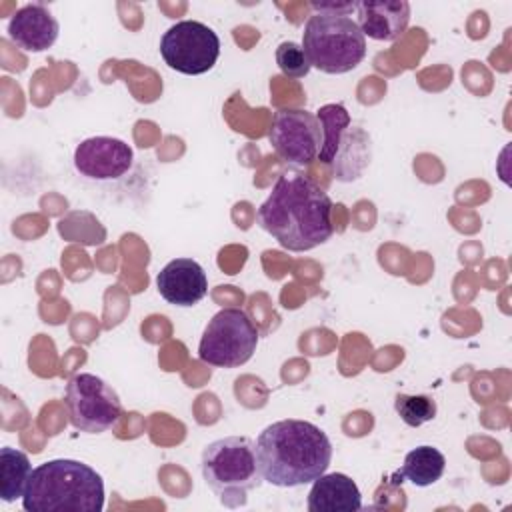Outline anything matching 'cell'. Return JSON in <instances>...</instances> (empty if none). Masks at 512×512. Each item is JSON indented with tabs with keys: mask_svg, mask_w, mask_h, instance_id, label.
Listing matches in <instances>:
<instances>
[{
	"mask_svg": "<svg viewBox=\"0 0 512 512\" xmlns=\"http://www.w3.org/2000/svg\"><path fill=\"white\" fill-rule=\"evenodd\" d=\"M394 408L404 424L418 428L436 416V402L424 394H398L394 400Z\"/></svg>",
	"mask_w": 512,
	"mask_h": 512,
	"instance_id": "obj_18",
	"label": "cell"
},
{
	"mask_svg": "<svg viewBox=\"0 0 512 512\" xmlns=\"http://www.w3.org/2000/svg\"><path fill=\"white\" fill-rule=\"evenodd\" d=\"M258 346V328L240 308H222L206 324L198 356L216 368H238L246 364Z\"/></svg>",
	"mask_w": 512,
	"mask_h": 512,
	"instance_id": "obj_6",
	"label": "cell"
},
{
	"mask_svg": "<svg viewBox=\"0 0 512 512\" xmlns=\"http://www.w3.org/2000/svg\"><path fill=\"white\" fill-rule=\"evenodd\" d=\"M60 26L44 4H26L8 22V38L24 52H44L58 38Z\"/></svg>",
	"mask_w": 512,
	"mask_h": 512,
	"instance_id": "obj_12",
	"label": "cell"
},
{
	"mask_svg": "<svg viewBox=\"0 0 512 512\" xmlns=\"http://www.w3.org/2000/svg\"><path fill=\"white\" fill-rule=\"evenodd\" d=\"M446 458L434 446H416L404 456V464L400 468V476L410 480L414 486H432L444 474Z\"/></svg>",
	"mask_w": 512,
	"mask_h": 512,
	"instance_id": "obj_15",
	"label": "cell"
},
{
	"mask_svg": "<svg viewBox=\"0 0 512 512\" xmlns=\"http://www.w3.org/2000/svg\"><path fill=\"white\" fill-rule=\"evenodd\" d=\"M316 118L322 128V144H320L318 160L324 164H332L340 148L342 136L350 126V114L342 104H324L318 108Z\"/></svg>",
	"mask_w": 512,
	"mask_h": 512,
	"instance_id": "obj_17",
	"label": "cell"
},
{
	"mask_svg": "<svg viewBox=\"0 0 512 512\" xmlns=\"http://www.w3.org/2000/svg\"><path fill=\"white\" fill-rule=\"evenodd\" d=\"M64 402L70 424L88 434H100L114 428L122 416V404L116 390L88 372L70 378Z\"/></svg>",
	"mask_w": 512,
	"mask_h": 512,
	"instance_id": "obj_7",
	"label": "cell"
},
{
	"mask_svg": "<svg viewBox=\"0 0 512 512\" xmlns=\"http://www.w3.org/2000/svg\"><path fill=\"white\" fill-rule=\"evenodd\" d=\"M132 148L112 136H92L74 150L76 170L92 180H116L132 168Z\"/></svg>",
	"mask_w": 512,
	"mask_h": 512,
	"instance_id": "obj_10",
	"label": "cell"
},
{
	"mask_svg": "<svg viewBox=\"0 0 512 512\" xmlns=\"http://www.w3.org/2000/svg\"><path fill=\"white\" fill-rule=\"evenodd\" d=\"M330 216L332 200L324 188L294 170L278 176L256 212L260 228L290 252H306L324 244L334 232Z\"/></svg>",
	"mask_w": 512,
	"mask_h": 512,
	"instance_id": "obj_1",
	"label": "cell"
},
{
	"mask_svg": "<svg viewBox=\"0 0 512 512\" xmlns=\"http://www.w3.org/2000/svg\"><path fill=\"white\" fill-rule=\"evenodd\" d=\"M358 28L364 38L378 42L398 40L410 22V4L406 0H364L356 4Z\"/></svg>",
	"mask_w": 512,
	"mask_h": 512,
	"instance_id": "obj_13",
	"label": "cell"
},
{
	"mask_svg": "<svg viewBox=\"0 0 512 512\" xmlns=\"http://www.w3.org/2000/svg\"><path fill=\"white\" fill-rule=\"evenodd\" d=\"M304 54L324 74H346L366 56V38L358 24L344 14L316 12L302 32Z\"/></svg>",
	"mask_w": 512,
	"mask_h": 512,
	"instance_id": "obj_5",
	"label": "cell"
},
{
	"mask_svg": "<svg viewBox=\"0 0 512 512\" xmlns=\"http://www.w3.org/2000/svg\"><path fill=\"white\" fill-rule=\"evenodd\" d=\"M156 286L168 304L190 308L206 296L208 278L196 260L174 258L158 272Z\"/></svg>",
	"mask_w": 512,
	"mask_h": 512,
	"instance_id": "obj_11",
	"label": "cell"
},
{
	"mask_svg": "<svg viewBox=\"0 0 512 512\" xmlns=\"http://www.w3.org/2000/svg\"><path fill=\"white\" fill-rule=\"evenodd\" d=\"M268 140L284 162L306 166L318 158L322 128L316 114L300 108H284L274 114Z\"/></svg>",
	"mask_w": 512,
	"mask_h": 512,
	"instance_id": "obj_9",
	"label": "cell"
},
{
	"mask_svg": "<svg viewBox=\"0 0 512 512\" xmlns=\"http://www.w3.org/2000/svg\"><path fill=\"white\" fill-rule=\"evenodd\" d=\"M160 56L172 70L198 76L214 68L220 56V38L198 20H180L162 34Z\"/></svg>",
	"mask_w": 512,
	"mask_h": 512,
	"instance_id": "obj_8",
	"label": "cell"
},
{
	"mask_svg": "<svg viewBox=\"0 0 512 512\" xmlns=\"http://www.w3.org/2000/svg\"><path fill=\"white\" fill-rule=\"evenodd\" d=\"M32 464L28 456L12 446L0 448V496L4 502H14L24 496Z\"/></svg>",
	"mask_w": 512,
	"mask_h": 512,
	"instance_id": "obj_16",
	"label": "cell"
},
{
	"mask_svg": "<svg viewBox=\"0 0 512 512\" xmlns=\"http://www.w3.org/2000/svg\"><path fill=\"white\" fill-rule=\"evenodd\" d=\"M262 478L280 488L314 482L332 460V444L322 428L306 420H278L256 438Z\"/></svg>",
	"mask_w": 512,
	"mask_h": 512,
	"instance_id": "obj_2",
	"label": "cell"
},
{
	"mask_svg": "<svg viewBox=\"0 0 512 512\" xmlns=\"http://www.w3.org/2000/svg\"><path fill=\"white\" fill-rule=\"evenodd\" d=\"M362 508V494L356 482L342 474H322L312 482L308 492L310 512H354Z\"/></svg>",
	"mask_w": 512,
	"mask_h": 512,
	"instance_id": "obj_14",
	"label": "cell"
},
{
	"mask_svg": "<svg viewBox=\"0 0 512 512\" xmlns=\"http://www.w3.org/2000/svg\"><path fill=\"white\" fill-rule=\"evenodd\" d=\"M22 506L26 512H100L104 480L80 460H48L32 470Z\"/></svg>",
	"mask_w": 512,
	"mask_h": 512,
	"instance_id": "obj_3",
	"label": "cell"
},
{
	"mask_svg": "<svg viewBox=\"0 0 512 512\" xmlns=\"http://www.w3.org/2000/svg\"><path fill=\"white\" fill-rule=\"evenodd\" d=\"M276 64L280 68V72L288 78H304L308 72H310V62L304 54V48L302 44H296L292 40L288 42H282L278 48H276Z\"/></svg>",
	"mask_w": 512,
	"mask_h": 512,
	"instance_id": "obj_19",
	"label": "cell"
},
{
	"mask_svg": "<svg viewBox=\"0 0 512 512\" xmlns=\"http://www.w3.org/2000/svg\"><path fill=\"white\" fill-rule=\"evenodd\" d=\"M202 476L218 500L240 506L246 494L262 484L256 442L246 436H226L210 442L202 452Z\"/></svg>",
	"mask_w": 512,
	"mask_h": 512,
	"instance_id": "obj_4",
	"label": "cell"
}]
</instances>
